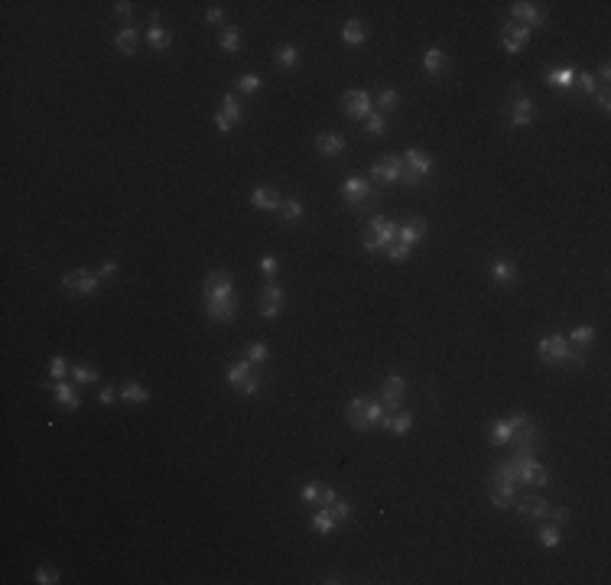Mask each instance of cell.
Returning a JSON list of instances; mask_svg holds the SVG:
<instances>
[{
  "instance_id": "cell-1",
  "label": "cell",
  "mask_w": 611,
  "mask_h": 585,
  "mask_svg": "<svg viewBox=\"0 0 611 585\" xmlns=\"http://www.w3.org/2000/svg\"><path fill=\"white\" fill-rule=\"evenodd\" d=\"M536 358L550 368H559V364H573V368H585V348H573L566 341V335H543L536 341Z\"/></svg>"
},
{
  "instance_id": "cell-2",
  "label": "cell",
  "mask_w": 611,
  "mask_h": 585,
  "mask_svg": "<svg viewBox=\"0 0 611 585\" xmlns=\"http://www.w3.org/2000/svg\"><path fill=\"white\" fill-rule=\"evenodd\" d=\"M342 199H345V205L352 208V212L364 215V212H377L381 189H374L371 179H364V176H348L342 182Z\"/></svg>"
},
{
  "instance_id": "cell-3",
  "label": "cell",
  "mask_w": 611,
  "mask_h": 585,
  "mask_svg": "<svg viewBox=\"0 0 611 585\" xmlns=\"http://www.w3.org/2000/svg\"><path fill=\"white\" fill-rule=\"evenodd\" d=\"M384 403L381 400H367V397H352L348 407H345V420L355 432H371L374 426L384 423Z\"/></svg>"
},
{
  "instance_id": "cell-4",
  "label": "cell",
  "mask_w": 611,
  "mask_h": 585,
  "mask_svg": "<svg viewBox=\"0 0 611 585\" xmlns=\"http://www.w3.org/2000/svg\"><path fill=\"white\" fill-rule=\"evenodd\" d=\"M507 469L514 471L520 488H546L550 485V469L534 459V452H517L514 459H507Z\"/></svg>"
},
{
  "instance_id": "cell-5",
  "label": "cell",
  "mask_w": 611,
  "mask_h": 585,
  "mask_svg": "<svg viewBox=\"0 0 611 585\" xmlns=\"http://www.w3.org/2000/svg\"><path fill=\"white\" fill-rule=\"evenodd\" d=\"M397 222H390V218L384 215H374L371 222H367L364 234H361V247H364L367 254H384L394 241H397Z\"/></svg>"
},
{
  "instance_id": "cell-6",
  "label": "cell",
  "mask_w": 611,
  "mask_h": 585,
  "mask_svg": "<svg viewBox=\"0 0 611 585\" xmlns=\"http://www.w3.org/2000/svg\"><path fill=\"white\" fill-rule=\"evenodd\" d=\"M504 121L511 124V127H530V124L536 121V104H534V98L524 92V85H514L511 94H507Z\"/></svg>"
},
{
  "instance_id": "cell-7",
  "label": "cell",
  "mask_w": 611,
  "mask_h": 585,
  "mask_svg": "<svg viewBox=\"0 0 611 585\" xmlns=\"http://www.w3.org/2000/svg\"><path fill=\"white\" fill-rule=\"evenodd\" d=\"M433 170H436V160L426 153V150L410 146V150L404 153V185L416 189V185H423V179H426Z\"/></svg>"
},
{
  "instance_id": "cell-8",
  "label": "cell",
  "mask_w": 611,
  "mask_h": 585,
  "mask_svg": "<svg viewBox=\"0 0 611 585\" xmlns=\"http://www.w3.org/2000/svg\"><path fill=\"white\" fill-rule=\"evenodd\" d=\"M367 176L381 185H400L404 182V156L397 153H384L367 166Z\"/></svg>"
},
{
  "instance_id": "cell-9",
  "label": "cell",
  "mask_w": 611,
  "mask_h": 585,
  "mask_svg": "<svg viewBox=\"0 0 611 585\" xmlns=\"http://www.w3.org/2000/svg\"><path fill=\"white\" fill-rule=\"evenodd\" d=\"M101 283H104V280H101L94 270H72V273L62 277V290L72 292V296H85V300H88V296H98Z\"/></svg>"
},
{
  "instance_id": "cell-10",
  "label": "cell",
  "mask_w": 611,
  "mask_h": 585,
  "mask_svg": "<svg viewBox=\"0 0 611 585\" xmlns=\"http://www.w3.org/2000/svg\"><path fill=\"white\" fill-rule=\"evenodd\" d=\"M342 111H345L348 121L364 124L367 117L374 114V98H371V92H364V88H352V92L342 94Z\"/></svg>"
},
{
  "instance_id": "cell-11",
  "label": "cell",
  "mask_w": 611,
  "mask_h": 585,
  "mask_svg": "<svg viewBox=\"0 0 611 585\" xmlns=\"http://www.w3.org/2000/svg\"><path fill=\"white\" fill-rule=\"evenodd\" d=\"M530 420V413H524V410H517V413L511 416H501V420H491L488 423V442L491 446H511V436L517 426H524Z\"/></svg>"
},
{
  "instance_id": "cell-12",
  "label": "cell",
  "mask_w": 611,
  "mask_h": 585,
  "mask_svg": "<svg viewBox=\"0 0 611 585\" xmlns=\"http://www.w3.org/2000/svg\"><path fill=\"white\" fill-rule=\"evenodd\" d=\"M507 10H511V23L527 26L530 33L540 30V26H546V10H543V4H530V0H514Z\"/></svg>"
},
{
  "instance_id": "cell-13",
  "label": "cell",
  "mask_w": 611,
  "mask_h": 585,
  "mask_svg": "<svg viewBox=\"0 0 611 585\" xmlns=\"http://www.w3.org/2000/svg\"><path fill=\"white\" fill-rule=\"evenodd\" d=\"M241 117H244V104H241V98H237L234 92H225L222 94V108H218V114H215V127L222 133H231L241 124Z\"/></svg>"
},
{
  "instance_id": "cell-14",
  "label": "cell",
  "mask_w": 611,
  "mask_h": 585,
  "mask_svg": "<svg viewBox=\"0 0 611 585\" xmlns=\"http://www.w3.org/2000/svg\"><path fill=\"white\" fill-rule=\"evenodd\" d=\"M202 309L212 322H234L237 296H202Z\"/></svg>"
},
{
  "instance_id": "cell-15",
  "label": "cell",
  "mask_w": 611,
  "mask_h": 585,
  "mask_svg": "<svg viewBox=\"0 0 611 585\" xmlns=\"http://www.w3.org/2000/svg\"><path fill=\"white\" fill-rule=\"evenodd\" d=\"M283 306H286V290L276 280H267V283L260 286V316L274 319L283 312Z\"/></svg>"
},
{
  "instance_id": "cell-16",
  "label": "cell",
  "mask_w": 611,
  "mask_h": 585,
  "mask_svg": "<svg viewBox=\"0 0 611 585\" xmlns=\"http://www.w3.org/2000/svg\"><path fill=\"white\" fill-rule=\"evenodd\" d=\"M377 397H381V403H384V410H387V413H397L400 403H404V397H406V381L400 378V374H387V378L381 381V390H377Z\"/></svg>"
},
{
  "instance_id": "cell-17",
  "label": "cell",
  "mask_w": 611,
  "mask_h": 585,
  "mask_svg": "<svg viewBox=\"0 0 611 585\" xmlns=\"http://www.w3.org/2000/svg\"><path fill=\"white\" fill-rule=\"evenodd\" d=\"M514 508H517L520 517H527V520H546L550 501L543 498V494H524V498H514Z\"/></svg>"
},
{
  "instance_id": "cell-18",
  "label": "cell",
  "mask_w": 611,
  "mask_h": 585,
  "mask_svg": "<svg viewBox=\"0 0 611 585\" xmlns=\"http://www.w3.org/2000/svg\"><path fill=\"white\" fill-rule=\"evenodd\" d=\"M530 36H534V33H530L527 26L511 23V20H507L504 26H501V46H504L511 55L524 53V49H527V43H530Z\"/></svg>"
},
{
  "instance_id": "cell-19",
  "label": "cell",
  "mask_w": 611,
  "mask_h": 585,
  "mask_svg": "<svg viewBox=\"0 0 611 585\" xmlns=\"http://www.w3.org/2000/svg\"><path fill=\"white\" fill-rule=\"evenodd\" d=\"M202 296H234V277L225 270H212L202 283Z\"/></svg>"
},
{
  "instance_id": "cell-20",
  "label": "cell",
  "mask_w": 611,
  "mask_h": 585,
  "mask_svg": "<svg viewBox=\"0 0 611 585\" xmlns=\"http://www.w3.org/2000/svg\"><path fill=\"white\" fill-rule=\"evenodd\" d=\"M423 238H426V222H423V218H416V215L397 228V241L406 247V251H410V254L416 251V244H420Z\"/></svg>"
},
{
  "instance_id": "cell-21",
  "label": "cell",
  "mask_w": 611,
  "mask_h": 585,
  "mask_svg": "<svg viewBox=\"0 0 611 585\" xmlns=\"http://www.w3.org/2000/svg\"><path fill=\"white\" fill-rule=\"evenodd\" d=\"M46 390L55 397V403H59L62 410H78L82 407V397H78V390L69 384V381H46Z\"/></svg>"
},
{
  "instance_id": "cell-22",
  "label": "cell",
  "mask_w": 611,
  "mask_h": 585,
  "mask_svg": "<svg viewBox=\"0 0 611 585\" xmlns=\"http://www.w3.org/2000/svg\"><path fill=\"white\" fill-rule=\"evenodd\" d=\"M254 374H257V368H254L247 358H234V361H228V368H225V381H228L231 390H237L241 384H247Z\"/></svg>"
},
{
  "instance_id": "cell-23",
  "label": "cell",
  "mask_w": 611,
  "mask_h": 585,
  "mask_svg": "<svg viewBox=\"0 0 611 585\" xmlns=\"http://www.w3.org/2000/svg\"><path fill=\"white\" fill-rule=\"evenodd\" d=\"M540 436H543L540 426H536L534 420H527L524 426H517V430H514L511 442H514V449H517V452H534L536 442H540Z\"/></svg>"
},
{
  "instance_id": "cell-24",
  "label": "cell",
  "mask_w": 611,
  "mask_h": 585,
  "mask_svg": "<svg viewBox=\"0 0 611 585\" xmlns=\"http://www.w3.org/2000/svg\"><path fill=\"white\" fill-rule=\"evenodd\" d=\"M315 150H319L322 156H329V160H338V156L348 150V140L335 131H322L319 137H315Z\"/></svg>"
},
{
  "instance_id": "cell-25",
  "label": "cell",
  "mask_w": 611,
  "mask_h": 585,
  "mask_svg": "<svg viewBox=\"0 0 611 585\" xmlns=\"http://www.w3.org/2000/svg\"><path fill=\"white\" fill-rule=\"evenodd\" d=\"M449 55H445V49H439V46H429L426 53H423V72L426 75H433V78H439V75H445L449 72Z\"/></svg>"
},
{
  "instance_id": "cell-26",
  "label": "cell",
  "mask_w": 611,
  "mask_h": 585,
  "mask_svg": "<svg viewBox=\"0 0 611 585\" xmlns=\"http://www.w3.org/2000/svg\"><path fill=\"white\" fill-rule=\"evenodd\" d=\"M488 273H491V280H494L497 286L517 283V263L507 261V257H497V261H491L488 263Z\"/></svg>"
},
{
  "instance_id": "cell-27",
  "label": "cell",
  "mask_w": 611,
  "mask_h": 585,
  "mask_svg": "<svg viewBox=\"0 0 611 585\" xmlns=\"http://www.w3.org/2000/svg\"><path fill=\"white\" fill-rule=\"evenodd\" d=\"M137 46H140V33L130 23H124L121 30L114 33V49L124 55V59H130V55H137Z\"/></svg>"
},
{
  "instance_id": "cell-28",
  "label": "cell",
  "mask_w": 611,
  "mask_h": 585,
  "mask_svg": "<svg viewBox=\"0 0 611 585\" xmlns=\"http://www.w3.org/2000/svg\"><path fill=\"white\" fill-rule=\"evenodd\" d=\"M384 430L394 432V436H406V432L416 426V420H413L410 410H397V413H384Z\"/></svg>"
},
{
  "instance_id": "cell-29",
  "label": "cell",
  "mask_w": 611,
  "mask_h": 585,
  "mask_svg": "<svg viewBox=\"0 0 611 585\" xmlns=\"http://www.w3.org/2000/svg\"><path fill=\"white\" fill-rule=\"evenodd\" d=\"M280 192H276L274 185H257L251 192V205L254 208H260V212H276L280 208Z\"/></svg>"
},
{
  "instance_id": "cell-30",
  "label": "cell",
  "mask_w": 611,
  "mask_h": 585,
  "mask_svg": "<svg viewBox=\"0 0 611 585\" xmlns=\"http://www.w3.org/2000/svg\"><path fill=\"white\" fill-rule=\"evenodd\" d=\"M342 43H345V46H364V43H367V23H364V20L352 16V20L342 26Z\"/></svg>"
},
{
  "instance_id": "cell-31",
  "label": "cell",
  "mask_w": 611,
  "mask_h": 585,
  "mask_svg": "<svg viewBox=\"0 0 611 585\" xmlns=\"http://www.w3.org/2000/svg\"><path fill=\"white\" fill-rule=\"evenodd\" d=\"M276 212H280V222L283 224H299L306 218V205L296 199V195H286V199L280 202V208H276Z\"/></svg>"
},
{
  "instance_id": "cell-32",
  "label": "cell",
  "mask_w": 611,
  "mask_h": 585,
  "mask_svg": "<svg viewBox=\"0 0 611 585\" xmlns=\"http://www.w3.org/2000/svg\"><path fill=\"white\" fill-rule=\"evenodd\" d=\"M309 530L319 533V537H332V533L338 530V524H335V517H332V510H329V508H319V510H315V514L309 517Z\"/></svg>"
},
{
  "instance_id": "cell-33",
  "label": "cell",
  "mask_w": 611,
  "mask_h": 585,
  "mask_svg": "<svg viewBox=\"0 0 611 585\" xmlns=\"http://www.w3.org/2000/svg\"><path fill=\"white\" fill-rule=\"evenodd\" d=\"M117 397H121L127 407H144V403H150V390H146L144 384H137V381H127Z\"/></svg>"
},
{
  "instance_id": "cell-34",
  "label": "cell",
  "mask_w": 611,
  "mask_h": 585,
  "mask_svg": "<svg viewBox=\"0 0 611 585\" xmlns=\"http://www.w3.org/2000/svg\"><path fill=\"white\" fill-rule=\"evenodd\" d=\"M546 85L553 88V92H573L575 88V69H553L550 75H546Z\"/></svg>"
},
{
  "instance_id": "cell-35",
  "label": "cell",
  "mask_w": 611,
  "mask_h": 585,
  "mask_svg": "<svg viewBox=\"0 0 611 585\" xmlns=\"http://www.w3.org/2000/svg\"><path fill=\"white\" fill-rule=\"evenodd\" d=\"M274 62H276V69H280V72L296 69V65H299V49L293 46V43H283V46H276Z\"/></svg>"
},
{
  "instance_id": "cell-36",
  "label": "cell",
  "mask_w": 611,
  "mask_h": 585,
  "mask_svg": "<svg viewBox=\"0 0 611 585\" xmlns=\"http://www.w3.org/2000/svg\"><path fill=\"white\" fill-rule=\"evenodd\" d=\"M397 108H400V92H397V88H381V92H377V98H374V111H377V114L387 117L390 111H397Z\"/></svg>"
},
{
  "instance_id": "cell-37",
  "label": "cell",
  "mask_w": 611,
  "mask_h": 585,
  "mask_svg": "<svg viewBox=\"0 0 611 585\" xmlns=\"http://www.w3.org/2000/svg\"><path fill=\"white\" fill-rule=\"evenodd\" d=\"M536 540H540V547L546 550H556L559 543H563V527L550 524V520H543V527L536 530Z\"/></svg>"
},
{
  "instance_id": "cell-38",
  "label": "cell",
  "mask_w": 611,
  "mask_h": 585,
  "mask_svg": "<svg viewBox=\"0 0 611 585\" xmlns=\"http://www.w3.org/2000/svg\"><path fill=\"white\" fill-rule=\"evenodd\" d=\"M146 43H150V49H156V53H166V49L173 46V36H169L160 23H150L146 26Z\"/></svg>"
},
{
  "instance_id": "cell-39",
  "label": "cell",
  "mask_w": 611,
  "mask_h": 585,
  "mask_svg": "<svg viewBox=\"0 0 611 585\" xmlns=\"http://www.w3.org/2000/svg\"><path fill=\"white\" fill-rule=\"evenodd\" d=\"M218 46L225 49L228 55H234V53H241V30L237 26H222V33H218Z\"/></svg>"
},
{
  "instance_id": "cell-40",
  "label": "cell",
  "mask_w": 611,
  "mask_h": 585,
  "mask_svg": "<svg viewBox=\"0 0 611 585\" xmlns=\"http://www.w3.org/2000/svg\"><path fill=\"white\" fill-rule=\"evenodd\" d=\"M566 341L573 348H588L595 341V325H575V329L566 335Z\"/></svg>"
},
{
  "instance_id": "cell-41",
  "label": "cell",
  "mask_w": 611,
  "mask_h": 585,
  "mask_svg": "<svg viewBox=\"0 0 611 585\" xmlns=\"http://www.w3.org/2000/svg\"><path fill=\"white\" fill-rule=\"evenodd\" d=\"M98 378H101V371L94 368V364H72V381L75 384H98Z\"/></svg>"
},
{
  "instance_id": "cell-42",
  "label": "cell",
  "mask_w": 611,
  "mask_h": 585,
  "mask_svg": "<svg viewBox=\"0 0 611 585\" xmlns=\"http://www.w3.org/2000/svg\"><path fill=\"white\" fill-rule=\"evenodd\" d=\"M234 88H237L241 94H257L260 88H264V78H260L257 72H244V75H237Z\"/></svg>"
},
{
  "instance_id": "cell-43",
  "label": "cell",
  "mask_w": 611,
  "mask_h": 585,
  "mask_svg": "<svg viewBox=\"0 0 611 585\" xmlns=\"http://www.w3.org/2000/svg\"><path fill=\"white\" fill-rule=\"evenodd\" d=\"M244 358L254 364V368H260V364H267V358H270L267 341H251V345H247V351H244Z\"/></svg>"
},
{
  "instance_id": "cell-44",
  "label": "cell",
  "mask_w": 611,
  "mask_h": 585,
  "mask_svg": "<svg viewBox=\"0 0 611 585\" xmlns=\"http://www.w3.org/2000/svg\"><path fill=\"white\" fill-rule=\"evenodd\" d=\"M65 374H72V364L65 354H53L49 361V381H65Z\"/></svg>"
},
{
  "instance_id": "cell-45",
  "label": "cell",
  "mask_w": 611,
  "mask_h": 585,
  "mask_svg": "<svg viewBox=\"0 0 611 585\" xmlns=\"http://www.w3.org/2000/svg\"><path fill=\"white\" fill-rule=\"evenodd\" d=\"M387 127H390V121L384 114H377V111L364 121V131L371 133V137H384V133H387Z\"/></svg>"
},
{
  "instance_id": "cell-46",
  "label": "cell",
  "mask_w": 611,
  "mask_h": 585,
  "mask_svg": "<svg viewBox=\"0 0 611 585\" xmlns=\"http://www.w3.org/2000/svg\"><path fill=\"white\" fill-rule=\"evenodd\" d=\"M575 88H579L582 94H588V98H592V94L598 92V82H595V75H592V72H575Z\"/></svg>"
},
{
  "instance_id": "cell-47",
  "label": "cell",
  "mask_w": 611,
  "mask_h": 585,
  "mask_svg": "<svg viewBox=\"0 0 611 585\" xmlns=\"http://www.w3.org/2000/svg\"><path fill=\"white\" fill-rule=\"evenodd\" d=\"M329 510H332V517H335V524H338V527H345V524H348V520H352V514H355V510H352V504H348V501H345V498H338V501H335V504H332Z\"/></svg>"
},
{
  "instance_id": "cell-48",
  "label": "cell",
  "mask_w": 611,
  "mask_h": 585,
  "mask_svg": "<svg viewBox=\"0 0 611 585\" xmlns=\"http://www.w3.org/2000/svg\"><path fill=\"white\" fill-rule=\"evenodd\" d=\"M260 273H264L267 280H276L280 277V261H276L274 254H264L260 257Z\"/></svg>"
},
{
  "instance_id": "cell-49",
  "label": "cell",
  "mask_w": 611,
  "mask_h": 585,
  "mask_svg": "<svg viewBox=\"0 0 611 585\" xmlns=\"http://www.w3.org/2000/svg\"><path fill=\"white\" fill-rule=\"evenodd\" d=\"M260 384H264V381H260V371H257V374H254L247 384L237 387L234 393H237V397H244V400H251V397H257V393H260Z\"/></svg>"
},
{
  "instance_id": "cell-50",
  "label": "cell",
  "mask_w": 611,
  "mask_h": 585,
  "mask_svg": "<svg viewBox=\"0 0 611 585\" xmlns=\"http://www.w3.org/2000/svg\"><path fill=\"white\" fill-rule=\"evenodd\" d=\"M33 579H36L39 585H55V582H59V569H55V566H46V562H43V566L36 569V576H33Z\"/></svg>"
},
{
  "instance_id": "cell-51",
  "label": "cell",
  "mask_w": 611,
  "mask_h": 585,
  "mask_svg": "<svg viewBox=\"0 0 611 585\" xmlns=\"http://www.w3.org/2000/svg\"><path fill=\"white\" fill-rule=\"evenodd\" d=\"M338 498H342V494H338L332 485H322L319 488V498H315V508H332Z\"/></svg>"
},
{
  "instance_id": "cell-52",
  "label": "cell",
  "mask_w": 611,
  "mask_h": 585,
  "mask_svg": "<svg viewBox=\"0 0 611 585\" xmlns=\"http://www.w3.org/2000/svg\"><path fill=\"white\" fill-rule=\"evenodd\" d=\"M546 520H550V524H556V527H566L569 520H573V510H569V508H553V504H550V514H546Z\"/></svg>"
},
{
  "instance_id": "cell-53",
  "label": "cell",
  "mask_w": 611,
  "mask_h": 585,
  "mask_svg": "<svg viewBox=\"0 0 611 585\" xmlns=\"http://www.w3.org/2000/svg\"><path fill=\"white\" fill-rule=\"evenodd\" d=\"M319 488H322V481H306V485L299 488V501H303V504H315V498H319Z\"/></svg>"
},
{
  "instance_id": "cell-54",
  "label": "cell",
  "mask_w": 611,
  "mask_h": 585,
  "mask_svg": "<svg viewBox=\"0 0 611 585\" xmlns=\"http://www.w3.org/2000/svg\"><path fill=\"white\" fill-rule=\"evenodd\" d=\"M117 270H121V263L107 257V261H101V263H98V270H94V273H98L101 280H114V277H117Z\"/></svg>"
},
{
  "instance_id": "cell-55",
  "label": "cell",
  "mask_w": 611,
  "mask_h": 585,
  "mask_svg": "<svg viewBox=\"0 0 611 585\" xmlns=\"http://www.w3.org/2000/svg\"><path fill=\"white\" fill-rule=\"evenodd\" d=\"M384 254H387L394 263H400V261H406V257H410V251H406V247L400 244V241H394V244H390L387 251H384Z\"/></svg>"
},
{
  "instance_id": "cell-56",
  "label": "cell",
  "mask_w": 611,
  "mask_h": 585,
  "mask_svg": "<svg viewBox=\"0 0 611 585\" xmlns=\"http://www.w3.org/2000/svg\"><path fill=\"white\" fill-rule=\"evenodd\" d=\"M595 104H598V111H602V114H608V111H611V94H608V88H598V92H595Z\"/></svg>"
},
{
  "instance_id": "cell-57",
  "label": "cell",
  "mask_w": 611,
  "mask_h": 585,
  "mask_svg": "<svg viewBox=\"0 0 611 585\" xmlns=\"http://www.w3.org/2000/svg\"><path fill=\"white\" fill-rule=\"evenodd\" d=\"M98 400L104 403V407H111V403H114V400H121V397H117V390H114V387H107V384H104V387H101V390H98Z\"/></svg>"
},
{
  "instance_id": "cell-58",
  "label": "cell",
  "mask_w": 611,
  "mask_h": 585,
  "mask_svg": "<svg viewBox=\"0 0 611 585\" xmlns=\"http://www.w3.org/2000/svg\"><path fill=\"white\" fill-rule=\"evenodd\" d=\"M114 13L121 16V20H130V13H134V4H130V0H117V4H114Z\"/></svg>"
},
{
  "instance_id": "cell-59",
  "label": "cell",
  "mask_w": 611,
  "mask_h": 585,
  "mask_svg": "<svg viewBox=\"0 0 611 585\" xmlns=\"http://www.w3.org/2000/svg\"><path fill=\"white\" fill-rule=\"evenodd\" d=\"M205 20H208L212 26L225 23V10H222V7H208V10H205Z\"/></svg>"
},
{
  "instance_id": "cell-60",
  "label": "cell",
  "mask_w": 611,
  "mask_h": 585,
  "mask_svg": "<svg viewBox=\"0 0 611 585\" xmlns=\"http://www.w3.org/2000/svg\"><path fill=\"white\" fill-rule=\"evenodd\" d=\"M595 82L602 88H608V82H611V65L608 62H602V65H598V75H595Z\"/></svg>"
}]
</instances>
